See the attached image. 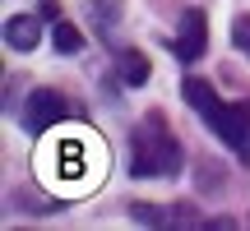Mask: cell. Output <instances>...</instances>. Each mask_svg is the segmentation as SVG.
Returning <instances> with one entry per match:
<instances>
[{"label": "cell", "mask_w": 250, "mask_h": 231, "mask_svg": "<svg viewBox=\"0 0 250 231\" xmlns=\"http://www.w3.org/2000/svg\"><path fill=\"white\" fill-rule=\"evenodd\" d=\"M116 70H121V83L139 88V83H148V56H144V51H121Z\"/></svg>", "instance_id": "ba28073f"}, {"label": "cell", "mask_w": 250, "mask_h": 231, "mask_svg": "<svg viewBox=\"0 0 250 231\" xmlns=\"http://www.w3.org/2000/svg\"><path fill=\"white\" fill-rule=\"evenodd\" d=\"M134 222H148V227H199V213L190 208H148V204H134Z\"/></svg>", "instance_id": "52a82bcc"}, {"label": "cell", "mask_w": 250, "mask_h": 231, "mask_svg": "<svg viewBox=\"0 0 250 231\" xmlns=\"http://www.w3.org/2000/svg\"><path fill=\"white\" fill-rule=\"evenodd\" d=\"M56 180H65V190H88L93 180H102L107 171V148L93 134H70L56 143Z\"/></svg>", "instance_id": "3957f363"}, {"label": "cell", "mask_w": 250, "mask_h": 231, "mask_svg": "<svg viewBox=\"0 0 250 231\" xmlns=\"http://www.w3.org/2000/svg\"><path fill=\"white\" fill-rule=\"evenodd\" d=\"M51 46L61 56H74V51H83V33L74 23H65V19H56V28H51Z\"/></svg>", "instance_id": "9c48e42d"}, {"label": "cell", "mask_w": 250, "mask_h": 231, "mask_svg": "<svg viewBox=\"0 0 250 231\" xmlns=\"http://www.w3.org/2000/svg\"><path fill=\"white\" fill-rule=\"evenodd\" d=\"M232 42H236V51L250 56V14H241V19L232 23Z\"/></svg>", "instance_id": "30bf717a"}, {"label": "cell", "mask_w": 250, "mask_h": 231, "mask_svg": "<svg viewBox=\"0 0 250 231\" xmlns=\"http://www.w3.org/2000/svg\"><path fill=\"white\" fill-rule=\"evenodd\" d=\"M65 116H70V102L56 88H33L28 102H23V130L28 134H46L51 125H61Z\"/></svg>", "instance_id": "277c9868"}, {"label": "cell", "mask_w": 250, "mask_h": 231, "mask_svg": "<svg viewBox=\"0 0 250 231\" xmlns=\"http://www.w3.org/2000/svg\"><path fill=\"white\" fill-rule=\"evenodd\" d=\"M5 42L14 46V51H33V46L42 42V19L37 14H14L5 23Z\"/></svg>", "instance_id": "8992f818"}, {"label": "cell", "mask_w": 250, "mask_h": 231, "mask_svg": "<svg viewBox=\"0 0 250 231\" xmlns=\"http://www.w3.org/2000/svg\"><path fill=\"white\" fill-rule=\"evenodd\" d=\"M176 171H181V143H176V134H171L167 116L148 111L130 130V176L162 180V176H176Z\"/></svg>", "instance_id": "7a4b0ae2"}, {"label": "cell", "mask_w": 250, "mask_h": 231, "mask_svg": "<svg viewBox=\"0 0 250 231\" xmlns=\"http://www.w3.org/2000/svg\"><path fill=\"white\" fill-rule=\"evenodd\" d=\"M204 46H208V19H204V9H186V14H181V33L171 37V51H176V60L195 65L199 56H204Z\"/></svg>", "instance_id": "5b68a950"}, {"label": "cell", "mask_w": 250, "mask_h": 231, "mask_svg": "<svg viewBox=\"0 0 250 231\" xmlns=\"http://www.w3.org/2000/svg\"><path fill=\"white\" fill-rule=\"evenodd\" d=\"M181 93H186V102L199 111V120H204L241 162H250V102H223L204 79H195V74L181 83Z\"/></svg>", "instance_id": "6da1fadb"}]
</instances>
